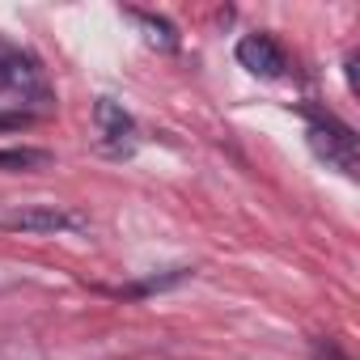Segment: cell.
I'll return each mask as SVG.
<instances>
[{"label":"cell","mask_w":360,"mask_h":360,"mask_svg":"<svg viewBox=\"0 0 360 360\" xmlns=\"http://www.w3.org/2000/svg\"><path fill=\"white\" fill-rule=\"evenodd\" d=\"M343 68H347V85H352V89H356V51H352V56H347V64H343Z\"/></svg>","instance_id":"30bf717a"},{"label":"cell","mask_w":360,"mask_h":360,"mask_svg":"<svg viewBox=\"0 0 360 360\" xmlns=\"http://www.w3.org/2000/svg\"><path fill=\"white\" fill-rule=\"evenodd\" d=\"M314 356H318V360H347L330 339H314Z\"/></svg>","instance_id":"ba28073f"},{"label":"cell","mask_w":360,"mask_h":360,"mask_svg":"<svg viewBox=\"0 0 360 360\" xmlns=\"http://www.w3.org/2000/svg\"><path fill=\"white\" fill-rule=\"evenodd\" d=\"M233 56H238V64L246 72H255L263 81H280L288 72V56H284V47L271 34H242L238 47H233Z\"/></svg>","instance_id":"3957f363"},{"label":"cell","mask_w":360,"mask_h":360,"mask_svg":"<svg viewBox=\"0 0 360 360\" xmlns=\"http://www.w3.org/2000/svg\"><path fill=\"white\" fill-rule=\"evenodd\" d=\"M30 115H0V127H26Z\"/></svg>","instance_id":"9c48e42d"},{"label":"cell","mask_w":360,"mask_h":360,"mask_svg":"<svg viewBox=\"0 0 360 360\" xmlns=\"http://www.w3.org/2000/svg\"><path fill=\"white\" fill-rule=\"evenodd\" d=\"M131 22L144 30V43L148 47H157V51H178V30L165 22V18H157V13H144V9H131Z\"/></svg>","instance_id":"5b68a950"},{"label":"cell","mask_w":360,"mask_h":360,"mask_svg":"<svg viewBox=\"0 0 360 360\" xmlns=\"http://www.w3.org/2000/svg\"><path fill=\"white\" fill-rule=\"evenodd\" d=\"M5 229L13 233H85L89 229V217L77 212V208H22V212H9L5 221H0Z\"/></svg>","instance_id":"7a4b0ae2"},{"label":"cell","mask_w":360,"mask_h":360,"mask_svg":"<svg viewBox=\"0 0 360 360\" xmlns=\"http://www.w3.org/2000/svg\"><path fill=\"white\" fill-rule=\"evenodd\" d=\"M51 157L43 148H0V169H34L47 165Z\"/></svg>","instance_id":"8992f818"},{"label":"cell","mask_w":360,"mask_h":360,"mask_svg":"<svg viewBox=\"0 0 360 360\" xmlns=\"http://www.w3.org/2000/svg\"><path fill=\"white\" fill-rule=\"evenodd\" d=\"M191 271L187 267H174L169 276H153V280H144V284H127V288H119V292H127V297H144V292H161V288H174L178 280H187Z\"/></svg>","instance_id":"52a82bcc"},{"label":"cell","mask_w":360,"mask_h":360,"mask_svg":"<svg viewBox=\"0 0 360 360\" xmlns=\"http://www.w3.org/2000/svg\"><path fill=\"white\" fill-rule=\"evenodd\" d=\"M94 123H98V136H102L106 153H115V157L131 153V144H136V119L115 98H98L94 102Z\"/></svg>","instance_id":"277c9868"},{"label":"cell","mask_w":360,"mask_h":360,"mask_svg":"<svg viewBox=\"0 0 360 360\" xmlns=\"http://www.w3.org/2000/svg\"><path fill=\"white\" fill-rule=\"evenodd\" d=\"M305 136H309V148L318 153V161H326L330 169L356 178V131L352 127H343L330 115H309Z\"/></svg>","instance_id":"6da1fadb"}]
</instances>
